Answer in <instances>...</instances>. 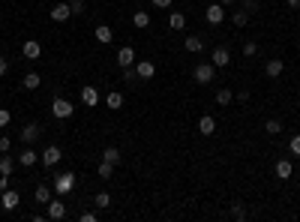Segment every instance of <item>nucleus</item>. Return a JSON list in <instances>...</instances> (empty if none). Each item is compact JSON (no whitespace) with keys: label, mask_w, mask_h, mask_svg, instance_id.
Masks as SVG:
<instances>
[{"label":"nucleus","mask_w":300,"mask_h":222,"mask_svg":"<svg viewBox=\"0 0 300 222\" xmlns=\"http://www.w3.org/2000/svg\"><path fill=\"white\" fill-rule=\"evenodd\" d=\"M135 75H138V81H150V78L156 75L153 60H135Z\"/></svg>","instance_id":"obj_4"},{"label":"nucleus","mask_w":300,"mask_h":222,"mask_svg":"<svg viewBox=\"0 0 300 222\" xmlns=\"http://www.w3.org/2000/svg\"><path fill=\"white\" fill-rule=\"evenodd\" d=\"M105 108H111V111H117V108H123V96H120L117 90H111V93L105 96Z\"/></svg>","instance_id":"obj_21"},{"label":"nucleus","mask_w":300,"mask_h":222,"mask_svg":"<svg viewBox=\"0 0 300 222\" xmlns=\"http://www.w3.org/2000/svg\"><path fill=\"white\" fill-rule=\"evenodd\" d=\"M12 168H15V162H12V156H9V153H6V156H0V174L12 177Z\"/></svg>","instance_id":"obj_27"},{"label":"nucleus","mask_w":300,"mask_h":222,"mask_svg":"<svg viewBox=\"0 0 300 222\" xmlns=\"http://www.w3.org/2000/svg\"><path fill=\"white\" fill-rule=\"evenodd\" d=\"M93 204H96V207H99V210H105V207H108V204H111V195H108V192H99V195H96V198H93Z\"/></svg>","instance_id":"obj_30"},{"label":"nucleus","mask_w":300,"mask_h":222,"mask_svg":"<svg viewBox=\"0 0 300 222\" xmlns=\"http://www.w3.org/2000/svg\"><path fill=\"white\" fill-rule=\"evenodd\" d=\"M132 24H135V27H138V30H144V27H147V24H150V15H147V12H144V9H138V12H135V15H132Z\"/></svg>","instance_id":"obj_26"},{"label":"nucleus","mask_w":300,"mask_h":222,"mask_svg":"<svg viewBox=\"0 0 300 222\" xmlns=\"http://www.w3.org/2000/svg\"><path fill=\"white\" fill-rule=\"evenodd\" d=\"M288 147H291V153H294V156H300V135H294Z\"/></svg>","instance_id":"obj_38"},{"label":"nucleus","mask_w":300,"mask_h":222,"mask_svg":"<svg viewBox=\"0 0 300 222\" xmlns=\"http://www.w3.org/2000/svg\"><path fill=\"white\" fill-rule=\"evenodd\" d=\"M288 6L291 9H300V0H288Z\"/></svg>","instance_id":"obj_43"},{"label":"nucleus","mask_w":300,"mask_h":222,"mask_svg":"<svg viewBox=\"0 0 300 222\" xmlns=\"http://www.w3.org/2000/svg\"><path fill=\"white\" fill-rule=\"evenodd\" d=\"M81 105H87V108H93V105H99V93H96V87H81Z\"/></svg>","instance_id":"obj_14"},{"label":"nucleus","mask_w":300,"mask_h":222,"mask_svg":"<svg viewBox=\"0 0 300 222\" xmlns=\"http://www.w3.org/2000/svg\"><path fill=\"white\" fill-rule=\"evenodd\" d=\"M171 3H174V0H150V6H153V9H171Z\"/></svg>","instance_id":"obj_35"},{"label":"nucleus","mask_w":300,"mask_h":222,"mask_svg":"<svg viewBox=\"0 0 300 222\" xmlns=\"http://www.w3.org/2000/svg\"><path fill=\"white\" fill-rule=\"evenodd\" d=\"M69 15H72V6L69 3H54L51 6V21L63 24V21H69Z\"/></svg>","instance_id":"obj_11"},{"label":"nucleus","mask_w":300,"mask_h":222,"mask_svg":"<svg viewBox=\"0 0 300 222\" xmlns=\"http://www.w3.org/2000/svg\"><path fill=\"white\" fill-rule=\"evenodd\" d=\"M213 72H216L213 63H198V66L192 69V78H195L198 84H210V81H213Z\"/></svg>","instance_id":"obj_3"},{"label":"nucleus","mask_w":300,"mask_h":222,"mask_svg":"<svg viewBox=\"0 0 300 222\" xmlns=\"http://www.w3.org/2000/svg\"><path fill=\"white\" fill-rule=\"evenodd\" d=\"M282 69H285V63H282L279 57H270V60H267V66H264L267 78H279V75H282Z\"/></svg>","instance_id":"obj_15"},{"label":"nucleus","mask_w":300,"mask_h":222,"mask_svg":"<svg viewBox=\"0 0 300 222\" xmlns=\"http://www.w3.org/2000/svg\"><path fill=\"white\" fill-rule=\"evenodd\" d=\"M231 102H234V93L231 90H225V87L216 90V105H231Z\"/></svg>","instance_id":"obj_28"},{"label":"nucleus","mask_w":300,"mask_h":222,"mask_svg":"<svg viewBox=\"0 0 300 222\" xmlns=\"http://www.w3.org/2000/svg\"><path fill=\"white\" fill-rule=\"evenodd\" d=\"M78 219H81V222H96V213H93V210H87V213H81Z\"/></svg>","instance_id":"obj_40"},{"label":"nucleus","mask_w":300,"mask_h":222,"mask_svg":"<svg viewBox=\"0 0 300 222\" xmlns=\"http://www.w3.org/2000/svg\"><path fill=\"white\" fill-rule=\"evenodd\" d=\"M204 18H207V24H222V21H225V9H222V3H210V6L204 9Z\"/></svg>","instance_id":"obj_8"},{"label":"nucleus","mask_w":300,"mask_h":222,"mask_svg":"<svg viewBox=\"0 0 300 222\" xmlns=\"http://www.w3.org/2000/svg\"><path fill=\"white\" fill-rule=\"evenodd\" d=\"M18 204H21V195L15 189H3V192H0V207H3V210H15Z\"/></svg>","instance_id":"obj_7"},{"label":"nucleus","mask_w":300,"mask_h":222,"mask_svg":"<svg viewBox=\"0 0 300 222\" xmlns=\"http://www.w3.org/2000/svg\"><path fill=\"white\" fill-rule=\"evenodd\" d=\"M102 159L105 162H111V165H120V150H117V147H105V150H102Z\"/></svg>","instance_id":"obj_24"},{"label":"nucleus","mask_w":300,"mask_h":222,"mask_svg":"<svg viewBox=\"0 0 300 222\" xmlns=\"http://www.w3.org/2000/svg\"><path fill=\"white\" fill-rule=\"evenodd\" d=\"M36 162H39V153H36L33 147H27V150H24V153L18 156V165H24V168H33Z\"/></svg>","instance_id":"obj_19"},{"label":"nucleus","mask_w":300,"mask_h":222,"mask_svg":"<svg viewBox=\"0 0 300 222\" xmlns=\"http://www.w3.org/2000/svg\"><path fill=\"white\" fill-rule=\"evenodd\" d=\"M246 21H249V9H237V12H234V24H237V27H243Z\"/></svg>","instance_id":"obj_31"},{"label":"nucleus","mask_w":300,"mask_h":222,"mask_svg":"<svg viewBox=\"0 0 300 222\" xmlns=\"http://www.w3.org/2000/svg\"><path fill=\"white\" fill-rule=\"evenodd\" d=\"M198 132H201V135H213V132H216V120H213L210 114H204V117L198 120Z\"/></svg>","instance_id":"obj_20"},{"label":"nucleus","mask_w":300,"mask_h":222,"mask_svg":"<svg viewBox=\"0 0 300 222\" xmlns=\"http://www.w3.org/2000/svg\"><path fill=\"white\" fill-rule=\"evenodd\" d=\"M93 36H96V42H102V45H108L111 39H114V30H111L108 24H99V27L93 30Z\"/></svg>","instance_id":"obj_17"},{"label":"nucleus","mask_w":300,"mask_h":222,"mask_svg":"<svg viewBox=\"0 0 300 222\" xmlns=\"http://www.w3.org/2000/svg\"><path fill=\"white\" fill-rule=\"evenodd\" d=\"M69 6H72V15H81V12H84V3H81V0H69Z\"/></svg>","instance_id":"obj_37"},{"label":"nucleus","mask_w":300,"mask_h":222,"mask_svg":"<svg viewBox=\"0 0 300 222\" xmlns=\"http://www.w3.org/2000/svg\"><path fill=\"white\" fill-rule=\"evenodd\" d=\"M111 174H114V165H111V162H105V159H102V162H99V177H102V180H108Z\"/></svg>","instance_id":"obj_29"},{"label":"nucleus","mask_w":300,"mask_h":222,"mask_svg":"<svg viewBox=\"0 0 300 222\" xmlns=\"http://www.w3.org/2000/svg\"><path fill=\"white\" fill-rule=\"evenodd\" d=\"M273 174H276L279 180H288V177L294 174V165H291L288 159H279V162H276V168H273Z\"/></svg>","instance_id":"obj_18"},{"label":"nucleus","mask_w":300,"mask_h":222,"mask_svg":"<svg viewBox=\"0 0 300 222\" xmlns=\"http://www.w3.org/2000/svg\"><path fill=\"white\" fill-rule=\"evenodd\" d=\"M9 120H12L9 108H0V129H3V126H9Z\"/></svg>","instance_id":"obj_34"},{"label":"nucleus","mask_w":300,"mask_h":222,"mask_svg":"<svg viewBox=\"0 0 300 222\" xmlns=\"http://www.w3.org/2000/svg\"><path fill=\"white\" fill-rule=\"evenodd\" d=\"M219 3H222V6H231V3H234V0H219Z\"/></svg>","instance_id":"obj_44"},{"label":"nucleus","mask_w":300,"mask_h":222,"mask_svg":"<svg viewBox=\"0 0 300 222\" xmlns=\"http://www.w3.org/2000/svg\"><path fill=\"white\" fill-rule=\"evenodd\" d=\"M21 84H24L27 90H36V87H39V84H42V78H39V75H36V72H27V75H24V81H21Z\"/></svg>","instance_id":"obj_25"},{"label":"nucleus","mask_w":300,"mask_h":222,"mask_svg":"<svg viewBox=\"0 0 300 222\" xmlns=\"http://www.w3.org/2000/svg\"><path fill=\"white\" fill-rule=\"evenodd\" d=\"M168 27H171V30H183V27H186V15L174 9V12L168 15Z\"/></svg>","instance_id":"obj_23"},{"label":"nucleus","mask_w":300,"mask_h":222,"mask_svg":"<svg viewBox=\"0 0 300 222\" xmlns=\"http://www.w3.org/2000/svg\"><path fill=\"white\" fill-rule=\"evenodd\" d=\"M210 63L216 66V69H225L231 63V54H228V48H213V54H210Z\"/></svg>","instance_id":"obj_10"},{"label":"nucleus","mask_w":300,"mask_h":222,"mask_svg":"<svg viewBox=\"0 0 300 222\" xmlns=\"http://www.w3.org/2000/svg\"><path fill=\"white\" fill-rule=\"evenodd\" d=\"M6 72H9V60L0 57V75H6Z\"/></svg>","instance_id":"obj_41"},{"label":"nucleus","mask_w":300,"mask_h":222,"mask_svg":"<svg viewBox=\"0 0 300 222\" xmlns=\"http://www.w3.org/2000/svg\"><path fill=\"white\" fill-rule=\"evenodd\" d=\"M258 54V45L255 42H243V57H255Z\"/></svg>","instance_id":"obj_33"},{"label":"nucleus","mask_w":300,"mask_h":222,"mask_svg":"<svg viewBox=\"0 0 300 222\" xmlns=\"http://www.w3.org/2000/svg\"><path fill=\"white\" fill-rule=\"evenodd\" d=\"M21 54H24L27 60H39V57H42V45L36 42V39H27V42L21 45Z\"/></svg>","instance_id":"obj_9"},{"label":"nucleus","mask_w":300,"mask_h":222,"mask_svg":"<svg viewBox=\"0 0 300 222\" xmlns=\"http://www.w3.org/2000/svg\"><path fill=\"white\" fill-rule=\"evenodd\" d=\"M264 129H267L270 135H279V132H282V123H279V120H267V123H264Z\"/></svg>","instance_id":"obj_32"},{"label":"nucleus","mask_w":300,"mask_h":222,"mask_svg":"<svg viewBox=\"0 0 300 222\" xmlns=\"http://www.w3.org/2000/svg\"><path fill=\"white\" fill-rule=\"evenodd\" d=\"M183 48L192 51V54H201L204 51V39H201V36H195V33H189V36H186V42H183Z\"/></svg>","instance_id":"obj_13"},{"label":"nucleus","mask_w":300,"mask_h":222,"mask_svg":"<svg viewBox=\"0 0 300 222\" xmlns=\"http://www.w3.org/2000/svg\"><path fill=\"white\" fill-rule=\"evenodd\" d=\"M51 198H54V195H51L48 186H36V192H33V201H36V204H48Z\"/></svg>","instance_id":"obj_22"},{"label":"nucleus","mask_w":300,"mask_h":222,"mask_svg":"<svg viewBox=\"0 0 300 222\" xmlns=\"http://www.w3.org/2000/svg\"><path fill=\"white\" fill-rule=\"evenodd\" d=\"M45 207H48V213H45V216H48V219H54V222L66 216V204H63V201H57V198H51Z\"/></svg>","instance_id":"obj_12"},{"label":"nucleus","mask_w":300,"mask_h":222,"mask_svg":"<svg viewBox=\"0 0 300 222\" xmlns=\"http://www.w3.org/2000/svg\"><path fill=\"white\" fill-rule=\"evenodd\" d=\"M72 111H75V105H72L69 99H63V96H57V99L51 102V114H54L57 120H66V117H72Z\"/></svg>","instance_id":"obj_1"},{"label":"nucleus","mask_w":300,"mask_h":222,"mask_svg":"<svg viewBox=\"0 0 300 222\" xmlns=\"http://www.w3.org/2000/svg\"><path fill=\"white\" fill-rule=\"evenodd\" d=\"M231 213H234V219H246V210H243L240 204H234V210H231Z\"/></svg>","instance_id":"obj_39"},{"label":"nucleus","mask_w":300,"mask_h":222,"mask_svg":"<svg viewBox=\"0 0 300 222\" xmlns=\"http://www.w3.org/2000/svg\"><path fill=\"white\" fill-rule=\"evenodd\" d=\"M39 132H42L39 123H27V126L21 129V141H24V144H33L36 138H39Z\"/></svg>","instance_id":"obj_16"},{"label":"nucleus","mask_w":300,"mask_h":222,"mask_svg":"<svg viewBox=\"0 0 300 222\" xmlns=\"http://www.w3.org/2000/svg\"><path fill=\"white\" fill-rule=\"evenodd\" d=\"M117 66H120V69H129V66H135V48H132V45H123V48H117Z\"/></svg>","instance_id":"obj_5"},{"label":"nucleus","mask_w":300,"mask_h":222,"mask_svg":"<svg viewBox=\"0 0 300 222\" xmlns=\"http://www.w3.org/2000/svg\"><path fill=\"white\" fill-rule=\"evenodd\" d=\"M3 189H9V177H6V174H0V192H3Z\"/></svg>","instance_id":"obj_42"},{"label":"nucleus","mask_w":300,"mask_h":222,"mask_svg":"<svg viewBox=\"0 0 300 222\" xmlns=\"http://www.w3.org/2000/svg\"><path fill=\"white\" fill-rule=\"evenodd\" d=\"M60 156H63V150L51 144V147H45V150H42V156H39V159H42V165H45V168H54V165L60 162Z\"/></svg>","instance_id":"obj_6"},{"label":"nucleus","mask_w":300,"mask_h":222,"mask_svg":"<svg viewBox=\"0 0 300 222\" xmlns=\"http://www.w3.org/2000/svg\"><path fill=\"white\" fill-rule=\"evenodd\" d=\"M72 186H75V174H72V171H66V174H60V177H54V195H69V192H72Z\"/></svg>","instance_id":"obj_2"},{"label":"nucleus","mask_w":300,"mask_h":222,"mask_svg":"<svg viewBox=\"0 0 300 222\" xmlns=\"http://www.w3.org/2000/svg\"><path fill=\"white\" fill-rule=\"evenodd\" d=\"M9 147H12V138L9 135H0V153H9Z\"/></svg>","instance_id":"obj_36"}]
</instances>
